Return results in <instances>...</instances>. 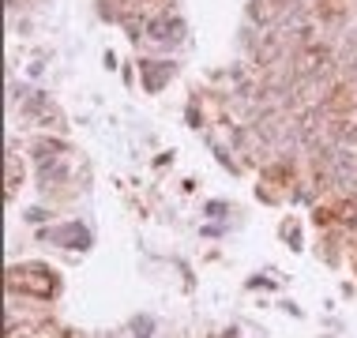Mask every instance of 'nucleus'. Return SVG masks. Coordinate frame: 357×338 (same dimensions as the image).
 I'll return each mask as SVG.
<instances>
[{"label": "nucleus", "mask_w": 357, "mask_h": 338, "mask_svg": "<svg viewBox=\"0 0 357 338\" xmlns=\"http://www.w3.org/2000/svg\"><path fill=\"white\" fill-rule=\"evenodd\" d=\"M181 19H158V23H151V38L154 42H177L181 38Z\"/></svg>", "instance_id": "7ed1b4c3"}, {"label": "nucleus", "mask_w": 357, "mask_h": 338, "mask_svg": "<svg viewBox=\"0 0 357 338\" xmlns=\"http://www.w3.org/2000/svg\"><path fill=\"white\" fill-rule=\"evenodd\" d=\"M31 338H64V335H61V327H53V323H38V331Z\"/></svg>", "instance_id": "6e6552de"}, {"label": "nucleus", "mask_w": 357, "mask_h": 338, "mask_svg": "<svg viewBox=\"0 0 357 338\" xmlns=\"http://www.w3.org/2000/svg\"><path fill=\"white\" fill-rule=\"evenodd\" d=\"M169 72H173V68H151V64H143V79H147V91H158V86L166 83Z\"/></svg>", "instance_id": "423d86ee"}, {"label": "nucleus", "mask_w": 357, "mask_h": 338, "mask_svg": "<svg viewBox=\"0 0 357 338\" xmlns=\"http://www.w3.org/2000/svg\"><path fill=\"white\" fill-rule=\"evenodd\" d=\"M282 233L289 237V240H286L289 248H301V233H297V229H294V222H286V226H282Z\"/></svg>", "instance_id": "9d476101"}, {"label": "nucleus", "mask_w": 357, "mask_h": 338, "mask_svg": "<svg viewBox=\"0 0 357 338\" xmlns=\"http://www.w3.org/2000/svg\"><path fill=\"white\" fill-rule=\"evenodd\" d=\"M151 320H143V316H139V320H132V335H136V338H151Z\"/></svg>", "instance_id": "1a4fd4ad"}, {"label": "nucleus", "mask_w": 357, "mask_h": 338, "mask_svg": "<svg viewBox=\"0 0 357 338\" xmlns=\"http://www.w3.org/2000/svg\"><path fill=\"white\" fill-rule=\"evenodd\" d=\"M207 215H215V218H218V215H226V203H211Z\"/></svg>", "instance_id": "9b49d317"}, {"label": "nucleus", "mask_w": 357, "mask_h": 338, "mask_svg": "<svg viewBox=\"0 0 357 338\" xmlns=\"http://www.w3.org/2000/svg\"><path fill=\"white\" fill-rule=\"evenodd\" d=\"M8 293L31 297V301H53L56 297V275L45 263H15L8 270Z\"/></svg>", "instance_id": "f257e3e1"}, {"label": "nucleus", "mask_w": 357, "mask_h": 338, "mask_svg": "<svg viewBox=\"0 0 357 338\" xmlns=\"http://www.w3.org/2000/svg\"><path fill=\"white\" fill-rule=\"evenodd\" d=\"M327 56H331V53H327V45H312V49L301 53V64H297V72H301V75H312L316 68L327 61Z\"/></svg>", "instance_id": "20e7f679"}, {"label": "nucleus", "mask_w": 357, "mask_h": 338, "mask_svg": "<svg viewBox=\"0 0 357 338\" xmlns=\"http://www.w3.org/2000/svg\"><path fill=\"white\" fill-rule=\"evenodd\" d=\"M45 240H53V245H61V248H86V245H91V233H86L79 222H68V226L50 229Z\"/></svg>", "instance_id": "f03ea898"}, {"label": "nucleus", "mask_w": 357, "mask_h": 338, "mask_svg": "<svg viewBox=\"0 0 357 338\" xmlns=\"http://www.w3.org/2000/svg\"><path fill=\"white\" fill-rule=\"evenodd\" d=\"M19 177H23V166H19V158H15V154H8V196L15 192Z\"/></svg>", "instance_id": "0eeeda50"}, {"label": "nucleus", "mask_w": 357, "mask_h": 338, "mask_svg": "<svg viewBox=\"0 0 357 338\" xmlns=\"http://www.w3.org/2000/svg\"><path fill=\"white\" fill-rule=\"evenodd\" d=\"M278 8H282V0H252L248 15H252L256 23H271V19L278 15Z\"/></svg>", "instance_id": "39448f33"}]
</instances>
